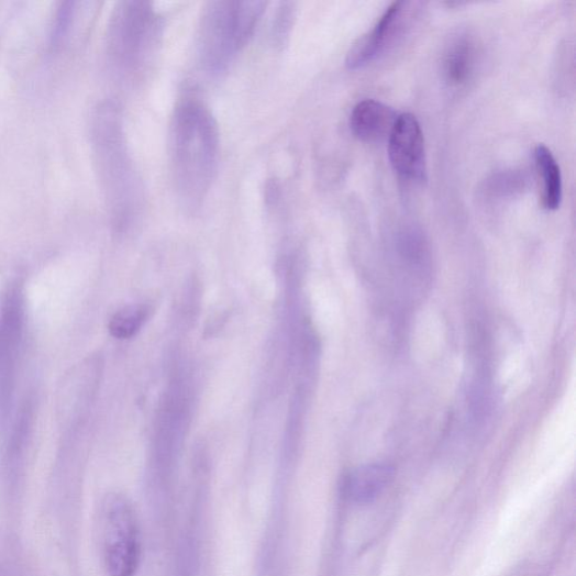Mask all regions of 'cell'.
Masks as SVG:
<instances>
[{"mask_svg": "<svg viewBox=\"0 0 576 576\" xmlns=\"http://www.w3.org/2000/svg\"><path fill=\"white\" fill-rule=\"evenodd\" d=\"M524 184V177L518 173H506L495 176L490 182L488 190L492 196L508 197L513 196L519 191Z\"/></svg>", "mask_w": 576, "mask_h": 576, "instance_id": "cell-14", "label": "cell"}, {"mask_svg": "<svg viewBox=\"0 0 576 576\" xmlns=\"http://www.w3.org/2000/svg\"><path fill=\"white\" fill-rule=\"evenodd\" d=\"M406 4L394 3L379 18L367 34L359 37L351 47L346 57V66L356 70L363 68L386 53L402 31Z\"/></svg>", "mask_w": 576, "mask_h": 576, "instance_id": "cell-6", "label": "cell"}, {"mask_svg": "<svg viewBox=\"0 0 576 576\" xmlns=\"http://www.w3.org/2000/svg\"><path fill=\"white\" fill-rule=\"evenodd\" d=\"M296 18V5L293 3H281L274 18L272 36L277 45H284L292 31Z\"/></svg>", "mask_w": 576, "mask_h": 576, "instance_id": "cell-13", "label": "cell"}, {"mask_svg": "<svg viewBox=\"0 0 576 576\" xmlns=\"http://www.w3.org/2000/svg\"><path fill=\"white\" fill-rule=\"evenodd\" d=\"M400 254L410 262H419L424 254V242L421 234L413 230H407L399 236Z\"/></svg>", "mask_w": 576, "mask_h": 576, "instance_id": "cell-15", "label": "cell"}, {"mask_svg": "<svg viewBox=\"0 0 576 576\" xmlns=\"http://www.w3.org/2000/svg\"><path fill=\"white\" fill-rule=\"evenodd\" d=\"M534 157L536 168L543 180V207L547 211H556L563 200V179L560 165L544 144L536 147Z\"/></svg>", "mask_w": 576, "mask_h": 576, "instance_id": "cell-11", "label": "cell"}, {"mask_svg": "<svg viewBox=\"0 0 576 576\" xmlns=\"http://www.w3.org/2000/svg\"><path fill=\"white\" fill-rule=\"evenodd\" d=\"M267 4L265 2H211L202 13L198 53L211 75L224 73L253 36Z\"/></svg>", "mask_w": 576, "mask_h": 576, "instance_id": "cell-2", "label": "cell"}, {"mask_svg": "<svg viewBox=\"0 0 576 576\" xmlns=\"http://www.w3.org/2000/svg\"><path fill=\"white\" fill-rule=\"evenodd\" d=\"M103 549L109 576H134L140 562V532L131 501L111 494L103 503Z\"/></svg>", "mask_w": 576, "mask_h": 576, "instance_id": "cell-4", "label": "cell"}, {"mask_svg": "<svg viewBox=\"0 0 576 576\" xmlns=\"http://www.w3.org/2000/svg\"><path fill=\"white\" fill-rule=\"evenodd\" d=\"M151 313L146 304H133L119 310L109 324L110 333L114 339L125 341L134 337Z\"/></svg>", "mask_w": 576, "mask_h": 576, "instance_id": "cell-12", "label": "cell"}, {"mask_svg": "<svg viewBox=\"0 0 576 576\" xmlns=\"http://www.w3.org/2000/svg\"><path fill=\"white\" fill-rule=\"evenodd\" d=\"M163 33V18L152 3H122L111 26L113 55L130 71L146 70L158 52Z\"/></svg>", "mask_w": 576, "mask_h": 576, "instance_id": "cell-3", "label": "cell"}, {"mask_svg": "<svg viewBox=\"0 0 576 576\" xmlns=\"http://www.w3.org/2000/svg\"><path fill=\"white\" fill-rule=\"evenodd\" d=\"M396 469L388 463H374L352 470L345 478L346 497L356 503H369L386 490L395 477Z\"/></svg>", "mask_w": 576, "mask_h": 576, "instance_id": "cell-7", "label": "cell"}, {"mask_svg": "<svg viewBox=\"0 0 576 576\" xmlns=\"http://www.w3.org/2000/svg\"><path fill=\"white\" fill-rule=\"evenodd\" d=\"M389 159L398 175L407 180L427 178V157L421 125L412 114L399 115L389 136Z\"/></svg>", "mask_w": 576, "mask_h": 576, "instance_id": "cell-5", "label": "cell"}, {"mask_svg": "<svg viewBox=\"0 0 576 576\" xmlns=\"http://www.w3.org/2000/svg\"><path fill=\"white\" fill-rule=\"evenodd\" d=\"M174 188L180 206L200 209L215 178L220 132L210 110L197 100H185L174 112L169 130Z\"/></svg>", "mask_w": 576, "mask_h": 576, "instance_id": "cell-1", "label": "cell"}, {"mask_svg": "<svg viewBox=\"0 0 576 576\" xmlns=\"http://www.w3.org/2000/svg\"><path fill=\"white\" fill-rule=\"evenodd\" d=\"M19 292H13L7 301L0 319V372L10 370L13 365L22 329V308Z\"/></svg>", "mask_w": 576, "mask_h": 576, "instance_id": "cell-10", "label": "cell"}, {"mask_svg": "<svg viewBox=\"0 0 576 576\" xmlns=\"http://www.w3.org/2000/svg\"><path fill=\"white\" fill-rule=\"evenodd\" d=\"M398 115L390 107L376 100L359 102L351 114V129L364 142L389 139Z\"/></svg>", "mask_w": 576, "mask_h": 576, "instance_id": "cell-8", "label": "cell"}, {"mask_svg": "<svg viewBox=\"0 0 576 576\" xmlns=\"http://www.w3.org/2000/svg\"><path fill=\"white\" fill-rule=\"evenodd\" d=\"M477 63V47L474 38L461 34L453 38L443 57V74L452 87H462L474 75Z\"/></svg>", "mask_w": 576, "mask_h": 576, "instance_id": "cell-9", "label": "cell"}]
</instances>
